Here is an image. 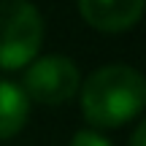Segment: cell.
<instances>
[{"label": "cell", "instance_id": "obj_1", "mask_svg": "<svg viewBox=\"0 0 146 146\" xmlns=\"http://www.w3.org/2000/svg\"><path fill=\"white\" fill-rule=\"evenodd\" d=\"M81 114L92 130H114L135 122L146 108V76L133 65L111 62L81 78Z\"/></svg>", "mask_w": 146, "mask_h": 146}, {"label": "cell", "instance_id": "obj_2", "mask_svg": "<svg viewBox=\"0 0 146 146\" xmlns=\"http://www.w3.org/2000/svg\"><path fill=\"white\" fill-rule=\"evenodd\" d=\"M43 14L33 0H0V70L27 68L43 43Z\"/></svg>", "mask_w": 146, "mask_h": 146}, {"label": "cell", "instance_id": "obj_3", "mask_svg": "<svg viewBox=\"0 0 146 146\" xmlns=\"http://www.w3.org/2000/svg\"><path fill=\"white\" fill-rule=\"evenodd\" d=\"M22 89L38 106H62L78 95L81 70L68 54H41L25 68Z\"/></svg>", "mask_w": 146, "mask_h": 146}, {"label": "cell", "instance_id": "obj_4", "mask_svg": "<svg viewBox=\"0 0 146 146\" xmlns=\"http://www.w3.org/2000/svg\"><path fill=\"white\" fill-rule=\"evenodd\" d=\"M87 27L106 35L127 33L146 14V0H76Z\"/></svg>", "mask_w": 146, "mask_h": 146}, {"label": "cell", "instance_id": "obj_5", "mask_svg": "<svg viewBox=\"0 0 146 146\" xmlns=\"http://www.w3.org/2000/svg\"><path fill=\"white\" fill-rule=\"evenodd\" d=\"M30 119V98L19 84L0 78V141L19 135Z\"/></svg>", "mask_w": 146, "mask_h": 146}, {"label": "cell", "instance_id": "obj_6", "mask_svg": "<svg viewBox=\"0 0 146 146\" xmlns=\"http://www.w3.org/2000/svg\"><path fill=\"white\" fill-rule=\"evenodd\" d=\"M68 146H114V143H111L100 130L84 127V130H76V133L70 135V143H68Z\"/></svg>", "mask_w": 146, "mask_h": 146}, {"label": "cell", "instance_id": "obj_7", "mask_svg": "<svg viewBox=\"0 0 146 146\" xmlns=\"http://www.w3.org/2000/svg\"><path fill=\"white\" fill-rule=\"evenodd\" d=\"M127 146H146V116L135 125V130L130 133V141H127Z\"/></svg>", "mask_w": 146, "mask_h": 146}]
</instances>
